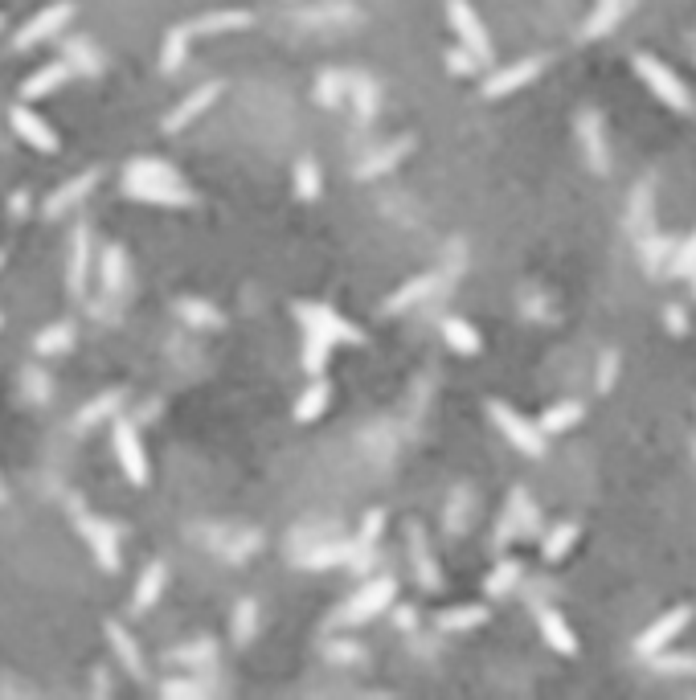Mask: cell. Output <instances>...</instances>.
Returning <instances> with one entry per match:
<instances>
[{
    "label": "cell",
    "mask_w": 696,
    "mask_h": 700,
    "mask_svg": "<svg viewBox=\"0 0 696 700\" xmlns=\"http://www.w3.org/2000/svg\"><path fill=\"white\" fill-rule=\"evenodd\" d=\"M688 623H692V606H676V610H668V615H660L651 627H643V635H635V655L651 660V655L668 651V647L684 635Z\"/></svg>",
    "instance_id": "cell-8"
},
{
    "label": "cell",
    "mask_w": 696,
    "mask_h": 700,
    "mask_svg": "<svg viewBox=\"0 0 696 700\" xmlns=\"http://www.w3.org/2000/svg\"><path fill=\"white\" fill-rule=\"evenodd\" d=\"M398 602V582L394 578H369L353 598H348L340 610H336V623L344 627H357L365 619H377L385 606H394Z\"/></svg>",
    "instance_id": "cell-4"
},
{
    "label": "cell",
    "mask_w": 696,
    "mask_h": 700,
    "mask_svg": "<svg viewBox=\"0 0 696 700\" xmlns=\"http://www.w3.org/2000/svg\"><path fill=\"white\" fill-rule=\"evenodd\" d=\"M398 623H402V627H414V610H410V606L398 610Z\"/></svg>",
    "instance_id": "cell-57"
},
{
    "label": "cell",
    "mask_w": 696,
    "mask_h": 700,
    "mask_svg": "<svg viewBox=\"0 0 696 700\" xmlns=\"http://www.w3.org/2000/svg\"><path fill=\"white\" fill-rule=\"evenodd\" d=\"M70 78V62H50V66H41L33 70L25 82H21V99H41V95H50L58 91V86Z\"/></svg>",
    "instance_id": "cell-29"
},
{
    "label": "cell",
    "mask_w": 696,
    "mask_h": 700,
    "mask_svg": "<svg viewBox=\"0 0 696 700\" xmlns=\"http://www.w3.org/2000/svg\"><path fill=\"white\" fill-rule=\"evenodd\" d=\"M66 62L78 66L82 74H99L103 70V58L91 50V41H82V37L78 41H66Z\"/></svg>",
    "instance_id": "cell-49"
},
{
    "label": "cell",
    "mask_w": 696,
    "mask_h": 700,
    "mask_svg": "<svg viewBox=\"0 0 696 700\" xmlns=\"http://www.w3.org/2000/svg\"><path fill=\"white\" fill-rule=\"evenodd\" d=\"M520 578H525V565L512 561V557H504V561H496V570L488 574L484 594H488V598H504L508 590H516V586H520Z\"/></svg>",
    "instance_id": "cell-41"
},
{
    "label": "cell",
    "mask_w": 696,
    "mask_h": 700,
    "mask_svg": "<svg viewBox=\"0 0 696 700\" xmlns=\"http://www.w3.org/2000/svg\"><path fill=\"white\" fill-rule=\"evenodd\" d=\"M348 99H353V107H357L361 119H373V115H377V103H381V86H377L369 74H353Z\"/></svg>",
    "instance_id": "cell-43"
},
{
    "label": "cell",
    "mask_w": 696,
    "mask_h": 700,
    "mask_svg": "<svg viewBox=\"0 0 696 700\" xmlns=\"http://www.w3.org/2000/svg\"><path fill=\"white\" fill-rule=\"evenodd\" d=\"M578 136H582V148H586V160H590V168L598 172V177H606V172H611V148H606L602 115H594V111L578 115Z\"/></svg>",
    "instance_id": "cell-15"
},
{
    "label": "cell",
    "mask_w": 696,
    "mask_h": 700,
    "mask_svg": "<svg viewBox=\"0 0 696 700\" xmlns=\"http://www.w3.org/2000/svg\"><path fill=\"white\" fill-rule=\"evenodd\" d=\"M74 344V324H54V328H46V332H41L37 336V353L41 357H54V353H66V348Z\"/></svg>",
    "instance_id": "cell-47"
},
{
    "label": "cell",
    "mask_w": 696,
    "mask_h": 700,
    "mask_svg": "<svg viewBox=\"0 0 696 700\" xmlns=\"http://www.w3.org/2000/svg\"><path fill=\"white\" fill-rule=\"evenodd\" d=\"M541 70H545V58H516V62H508V66L492 70V74L484 78L480 91H484L488 99L516 95V91H525L529 82H537V78H541Z\"/></svg>",
    "instance_id": "cell-9"
},
{
    "label": "cell",
    "mask_w": 696,
    "mask_h": 700,
    "mask_svg": "<svg viewBox=\"0 0 696 700\" xmlns=\"http://www.w3.org/2000/svg\"><path fill=\"white\" fill-rule=\"evenodd\" d=\"M74 17V5H66V0H58V5H50V9H41L37 17H29L21 29H17V37H13V46L17 50H29V46H37V41H46V37H54L66 21Z\"/></svg>",
    "instance_id": "cell-13"
},
{
    "label": "cell",
    "mask_w": 696,
    "mask_h": 700,
    "mask_svg": "<svg viewBox=\"0 0 696 700\" xmlns=\"http://www.w3.org/2000/svg\"><path fill=\"white\" fill-rule=\"evenodd\" d=\"M111 439H115V459H119V471L127 475V484L144 488V484H148V455H144V443H140L136 422H132V418H115Z\"/></svg>",
    "instance_id": "cell-6"
},
{
    "label": "cell",
    "mask_w": 696,
    "mask_h": 700,
    "mask_svg": "<svg viewBox=\"0 0 696 700\" xmlns=\"http://www.w3.org/2000/svg\"><path fill=\"white\" fill-rule=\"evenodd\" d=\"M410 557H414V565H418V582H422L426 590H439V586H443L439 561H434V553L426 549V537H422V529H418V524L410 529Z\"/></svg>",
    "instance_id": "cell-32"
},
{
    "label": "cell",
    "mask_w": 696,
    "mask_h": 700,
    "mask_svg": "<svg viewBox=\"0 0 696 700\" xmlns=\"http://www.w3.org/2000/svg\"><path fill=\"white\" fill-rule=\"evenodd\" d=\"M78 533L86 537V545H91V553L99 557V565L107 574H119L123 565V553H119V529L99 516H78Z\"/></svg>",
    "instance_id": "cell-10"
},
{
    "label": "cell",
    "mask_w": 696,
    "mask_h": 700,
    "mask_svg": "<svg viewBox=\"0 0 696 700\" xmlns=\"http://www.w3.org/2000/svg\"><path fill=\"white\" fill-rule=\"evenodd\" d=\"M217 95H222V82H205V86H197L193 95H185L177 107H172V111L164 115V131H185L193 119H201V115L217 103Z\"/></svg>",
    "instance_id": "cell-14"
},
{
    "label": "cell",
    "mask_w": 696,
    "mask_h": 700,
    "mask_svg": "<svg viewBox=\"0 0 696 700\" xmlns=\"http://www.w3.org/2000/svg\"><path fill=\"white\" fill-rule=\"evenodd\" d=\"M107 643H111V651H115V660H119V668L127 672V676H136V680H144V655H140V643H136V635L127 631L123 623H115V619H107Z\"/></svg>",
    "instance_id": "cell-16"
},
{
    "label": "cell",
    "mask_w": 696,
    "mask_h": 700,
    "mask_svg": "<svg viewBox=\"0 0 696 700\" xmlns=\"http://www.w3.org/2000/svg\"><path fill=\"white\" fill-rule=\"evenodd\" d=\"M119 406H123V393H119V389H107V393H99V398H95L91 406H86V410L78 414V426H95V422L111 418Z\"/></svg>",
    "instance_id": "cell-46"
},
{
    "label": "cell",
    "mask_w": 696,
    "mask_h": 700,
    "mask_svg": "<svg viewBox=\"0 0 696 700\" xmlns=\"http://www.w3.org/2000/svg\"><path fill=\"white\" fill-rule=\"evenodd\" d=\"M348 86H353V74H344V70H324L316 78V103L336 111L344 99H348Z\"/></svg>",
    "instance_id": "cell-36"
},
{
    "label": "cell",
    "mask_w": 696,
    "mask_h": 700,
    "mask_svg": "<svg viewBox=\"0 0 696 700\" xmlns=\"http://www.w3.org/2000/svg\"><path fill=\"white\" fill-rule=\"evenodd\" d=\"M9 205H13V217H25V209H29V197H25V193H13V197H9Z\"/></svg>",
    "instance_id": "cell-56"
},
{
    "label": "cell",
    "mask_w": 696,
    "mask_h": 700,
    "mask_svg": "<svg viewBox=\"0 0 696 700\" xmlns=\"http://www.w3.org/2000/svg\"><path fill=\"white\" fill-rule=\"evenodd\" d=\"M21 385L29 389L33 402H46L50 398V381H46V373H41V369H21Z\"/></svg>",
    "instance_id": "cell-53"
},
{
    "label": "cell",
    "mask_w": 696,
    "mask_h": 700,
    "mask_svg": "<svg viewBox=\"0 0 696 700\" xmlns=\"http://www.w3.org/2000/svg\"><path fill=\"white\" fill-rule=\"evenodd\" d=\"M164 586H168V565L164 561H148V570L140 574V586H136V598H132L136 615H148V610L160 602Z\"/></svg>",
    "instance_id": "cell-23"
},
{
    "label": "cell",
    "mask_w": 696,
    "mask_h": 700,
    "mask_svg": "<svg viewBox=\"0 0 696 700\" xmlns=\"http://www.w3.org/2000/svg\"><path fill=\"white\" fill-rule=\"evenodd\" d=\"M328 361H332V340H324L320 332H303V340H299V365H303V373L320 377L328 369Z\"/></svg>",
    "instance_id": "cell-31"
},
{
    "label": "cell",
    "mask_w": 696,
    "mask_h": 700,
    "mask_svg": "<svg viewBox=\"0 0 696 700\" xmlns=\"http://www.w3.org/2000/svg\"><path fill=\"white\" fill-rule=\"evenodd\" d=\"M127 181H181V172L172 168L168 160H156V156H136L123 172Z\"/></svg>",
    "instance_id": "cell-42"
},
{
    "label": "cell",
    "mask_w": 696,
    "mask_h": 700,
    "mask_svg": "<svg viewBox=\"0 0 696 700\" xmlns=\"http://www.w3.org/2000/svg\"><path fill=\"white\" fill-rule=\"evenodd\" d=\"M291 185H295V197L299 201H320V193H324V177H320V164L312 160V156H299L295 160V168H291Z\"/></svg>",
    "instance_id": "cell-34"
},
{
    "label": "cell",
    "mask_w": 696,
    "mask_h": 700,
    "mask_svg": "<svg viewBox=\"0 0 696 700\" xmlns=\"http://www.w3.org/2000/svg\"><path fill=\"white\" fill-rule=\"evenodd\" d=\"M177 316H181L185 324H193V328H222V324H226V316L217 312L209 299H193V295H185V299L177 303Z\"/></svg>",
    "instance_id": "cell-40"
},
{
    "label": "cell",
    "mask_w": 696,
    "mask_h": 700,
    "mask_svg": "<svg viewBox=\"0 0 696 700\" xmlns=\"http://www.w3.org/2000/svg\"><path fill=\"white\" fill-rule=\"evenodd\" d=\"M672 254H676V242L672 238H660V234L639 238V258H643V267H647L651 279H660V267L664 271L672 267Z\"/></svg>",
    "instance_id": "cell-33"
},
{
    "label": "cell",
    "mask_w": 696,
    "mask_h": 700,
    "mask_svg": "<svg viewBox=\"0 0 696 700\" xmlns=\"http://www.w3.org/2000/svg\"><path fill=\"white\" fill-rule=\"evenodd\" d=\"M443 340H447L451 353H459V357H480L484 353V336L475 332V324H467L459 316H447L443 320Z\"/></svg>",
    "instance_id": "cell-25"
},
{
    "label": "cell",
    "mask_w": 696,
    "mask_h": 700,
    "mask_svg": "<svg viewBox=\"0 0 696 700\" xmlns=\"http://www.w3.org/2000/svg\"><path fill=\"white\" fill-rule=\"evenodd\" d=\"M484 623H488V606H475V602L451 606V610H443V615L434 619V627H439L443 635H467V631L484 627Z\"/></svg>",
    "instance_id": "cell-24"
},
{
    "label": "cell",
    "mask_w": 696,
    "mask_h": 700,
    "mask_svg": "<svg viewBox=\"0 0 696 700\" xmlns=\"http://www.w3.org/2000/svg\"><path fill=\"white\" fill-rule=\"evenodd\" d=\"M0 262H5V254H0Z\"/></svg>",
    "instance_id": "cell-59"
},
{
    "label": "cell",
    "mask_w": 696,
    "mask_h": 700,
    "mask_svg": "<svg viewBox=\"0 0 696 700\" xmlns=\"http://www.w3.org/2000/svg\"><path fill=\"white\" fill-rule=\"evenodd\" d=\"M123 193L136 201H148V205H168V209H185L197 201V193L181 181H127L123 177Z\"/></svg>",
    "instance_id": "cell-11"
},
{
    "label": "cell",
    "mask_w": 696,
    "mask_h": 700,
    "mask_svg": "<svg viewBox=\"0 0 696 700\" xmlns=\"http://www.w3.org/2000/svg\"><path fill=\"white\" fill-rule=\"evenodd\" d=\"M525 508H529V492L525 488H512L508 492V504L500 512V524H496V549L512 545L516 537H525Z\"/></svg>",
    "instance_id": "cell-17"
},
{
    "label": "cell",
    "mask_w": 696,
    "mask_h": 700,
    "mask_svg": "<svg viewBox=\"0 0 696 700\" xmlns=\"http://www.w3.org/2000/svg\"><path fill=\"white\" fill-rule=\"evenodd\" d=\"M651 668L656 672H664V676H688V672H696V655H668V651H660V655H651Z\"/></svg>",
    "instance_id": "cell-50"
},
{
    "label": "cell",
    "mask_w": 696,
    "mask_h": 700,
    "mask_svg": "<svg viewBox=\"0 0 696 700\" xmlns=\"http://www.w3.org/2000/svg\"><path fill=\"white\" fill-rule=\"evenodd\" d=\"M488 418H492V426L504 434V439H508L520 455H529V459H541V455H545L549 434L541 430V422H533L529 414H520L512 402L488 398Z\"/></svg>",
    "instance_id": "cell-2"
},
{
    "label": "cell",
    "mask_w": 696,
    "mask_h": 700,
    "mask_svg": "<svg viewBox=\"0 0 696 700\" xmlns=\"http://www.w3.org/2000/svg\"><path fill=\"white\" fill-rule=\"evenodd\" d=\"M529 610H533V619H537V631H541L545 647H553L557 655H578L582 643H578L570 619H565L557 606H549V598H529Z\"/></svg>",
    "instance_id": "cell-7"
},
{
    "label": "cell",
    "mask_w": 696,
    "mask_h": 700,
    "mask_svg": "<svg viewBox=\"0 0 696 700\" xmlns=\"http://www.w3.org/2000/svg\"><path fill=\"white\" fill-rule=\"evenodd\" d=\"M410 148H414V140L410 136H402V140H394V144H385V148H377L373 156H365L353 172H357V181H373V177H381V172H389L394 164H402L406 156H410Z\"/></svg>",
    "instance_id": "cell-19"
},
{
    "label": "cell",
    "mask_w": 696,
    "mask_h": 700,
    "mask_svg": "<svg viewBox=\"0 0 696 700\" xmlns=\"http://www.w3.org/2000/svg\"><path fill=\"white\" fill-rule=\"evenodd\" d=\"M434 291H439V271H426V275H414L406 287H398L394 295H389L385 299V308L389 312H410L414 308V303H422L426 295H434Z\"/></svg>",
    "instance_id": "cell-26"
},
{
    "label": "cell",
    "mask_w": 696,
    "mask_h": 700,
    "mask_svg": "<svg viewBox=\"0 0 696 700\" xmlns=\"http://www.w3.org/2000/svg\"><path fill=\"white\" fill-rule=\"evenodd\" d=\"M381 533H385V512H381V508H369L365 520H361V529H357V545L369 553V549L381 541Z\"/></svg>",
    "instance_id": "cell-51"
},
{
    "label": "cell",
    "mask_w": 696,
    "mask_h": 700,
    "mask_svg": "<svg viewBox=\"0 0 696 700\" xmlns=\"http://www.w3.org/2000/svg\"><path fill=\"white\" fill-rule=\"evenodd\" d=\"M213 655H217V643L213 639H197V643H189L181 651H172V660H177V664H209Z\"/></svg>",
    "instance_id": "cell-52"
},
{
    "label": "cell",
    "mask_w": 696,
    "mask_h": 700,
    "mask_svg": "<svg viewBox=\"0 0 696 700\" xmlns=\"http://www.w3.org/2000/svg\"><path fill=\"white\" fill-rule=\"evenodd\" d=\"M668 279H696V230H692L688 238H680V242H676V254H672Z\"/></svg>",
    "instance_id": "cell-45"
},
{
    "label": "cell",
    "mask_w": 696,
    "mask_h": 700,
    "mask_svg": "<svg viewBox=\"0 0 696 700\" xmlns=\"http://www.w3.org/2000/svg\"><path fill=\"white\" fill-rule=\"evenodd\" d=\"M586 418V406L578 402V398H561V402H553V406H545L541 410V430L549 434V439H557V434H565V430H574L578 422Z\"/></svg>",
    "instance_id": "cell-21"
},
{
    "label": "cell",
    "mask_w": 696,
    "mask_h": 700,
    "mask_svg": "<svg viewBox=\"0 0 696 700\" xmlns=\"http://www.w3.org/2000/svg\"><path fill=\"white\" fill-rule=\"evenodd\" d=\"M578 533H582V529H578L574 520L553 524V529L541 537V557H545V561H561L565 553H570V549L578 545Z\"/></svg>",
    "instance_id": "cell-38"
},
{
    "label": "cell",
    "mask_w": 696,
    "mask_h": 700,
    "mask_svg": "<svg viewBox=\"0 0 696 700\" xmlns=\"http://www.w3.org/2000/svg\"><path fill=\"white\" fill-rule=\"evenodd\" d=\"M651 185L643 181L635 193H631V201H627V230L635 234V238H647L651 234Z\"/></svg>",
    "instance_id": "cell-39"
},
{
    "label": "cell",
    "mask_w": 696,
    "mask_h": 700,
    "mask_svg": "<svg viewBox=\"0 0 696 700\" xmlns=\"http://www.w3.org/2000/svg\"><path fill=\"white\" fill-rule=\"evenodd\" d=\"M86 271H91V226H74V246H70V291H86Z\"/></svg>",
    "instance_id": "cell-28"
},
{
    "label": "cell",
    "mask_w": 696,
    "mask_h": 700,
    "mask_svg": "<svg viewBox=\"0 0 696 700\" xmlns=\"http://www.w3.org/2000/svg\"><path fill=\"white\" fill-rule=\"evenodd\" d=\"M291 316L303 324V332H320L324 340H332V344H348V348H361L365 344V332L348 320V316H340L336 308H328V303H312V299H299L295 308H291Z\"/></svg>",
    "instance_id": "cell-3"
},
{
    "label": "cell",
    "mask_w": 696,
    "mask_h": 700,
    "mask_svg": "<svg viewBox=\"0 0 696 700\" xmlns=\"http://www.w3.org/2000/svg\"><path fill=\"white\" fill-rule=\"evenodd\" d=\"M230 631H234V643H238V647L254 643V635H258V602H254V598H242V602L234 606Z\"/></svg>",
    "instance_id": "cell-44"
},
{
    "label": "cell",
    "mask_w": 696,
    "mask_h": 700,
    "mask_svg": "<svg viewBox=\"0 0 696 700\" xmlns=\"http://www.w3.org/2000/svg\"><path fill=\"white\" fill-rule=\"evenodd\" d=\"M189 37H193L189 25H172V29L164 33V50H160V70H164V74H172V70L185 66V58H189Z\"/></svg>",
    "instance_id": "cell-35"
},
{
    "label": "cell",
    "mask_w": 696,
    "mask_h": 700,
    "mask_svg": "<svg viewBox=\"0 0 696 700\" xmlns=\"http://www.w3.org/2000/svg\"><path fill=\"white\" fill-rule=\"evenodd\" d=\"M631 5L635 0H598V5L590 9V17H586V25H582V37L590 41V37H606L611 33L627 13H631Z\"/></svg>",
    "instance_id": "cell-22"
},
{
    "label": "cell",
    "mask_w": 696,
    "mask_h": 700,
    "mask_svg": "<svg viewBox=\"0 0 696 700\" xmlns=\"http://www.w3.org/2000/svg\"><path fill=\"white\" fill-rule=\"evenodd\" d=\"M631 66H635V78H639L664 107H672L676 115H692V111H696V99H692V91H688V82H684L664 58H656V54H635Z\"/></svg>",
    "instance_id": "cell-1"
},
{
    "label": "cell",
    "mask_w": 696,
    "mask_h": 700,
    "mask_svg": "<svg viewBox=\"0 0 696 700\" xmlns=\"http://www.w3.org/2000/svg\"><path fill=\"white\" fill-rule=\"evenodd\" d=\"M9 123H13V131L29 144V148H37V152H46V156H54L58 148H62V140H58V131L41 119V115H33L25 103H17L13 111H9Z\"/></svg>",
    "instance_id": "cell-12"
},
{
    "label": "cell",
    "mask_w": 696,
    "mask_h": 700,
    "mask_svg": "<svg viewBox=\"0 0 696 700\" xmlns=\"http://www.w3.org/2000/svg\"><path fill=\"white\" fill-rule=\"evenodd\" d=\"M246 25H254V17L246 9H213V13H201L197 21H189L193 33H234Z\"/></svg>",
    "instance_id": "cell-30"
},
{
    "label": "cell",
    "mask_w": 696,
    "mask_h": 700,
    "mask_svg": "<svg viewBox=\"0 0 696 700\" xmlns=\"http://www.w3.org/2000/svg\"><path fill=\"white\" fill-rule=\"evenodd\" d=\"M99 279H103V291H107V295H119V291L127 287V250H123V246H107V250H103Z\"/></svg>",
    "instance_id": "cell-37"
},
{
    "label": "cell",
    "mask_w": 696,
    "mask_h": 700,
    "mask_svg": "<svg viewBox=\"0 0 696 700\" xmlns=\"http://www.w3.org/2000/svg\"><path fill=\"white\" fill-rule=\"evenodd\" d=\"M447 21H451V29H455V37H459V46L471 50L484 66L496 58L492 37H488L480 13H475V5H467V0H447Z\"/></svg>",
    "instance_id": "cell-5"
},
{
    "label": "cell",
    "mask_w": 696,
    "mask_h": 700,
    "mask_svg": "<svg viewBox=\"0 0 696 700\" xmlns=\"http://www.w3.org/2000/svg\"><path fill=\"white\" fill-rule=\"evenodd\" d=\"M0 504H5V484H0Z\"/></svg>",
    "instance_id": "cell-58"
},
{
    "label": "cell",
    "mask_w": 696,
    "mask_h": 700,
    "mask_svg": "<svg viewBox=\"0 0 696 700\" xmlns=\"http://www.w3.org/2000/svg\"><path fill=\"white\" fill-rule=\"evenodd\" d=\"M99 177H103V172L99 168H86V172H78V177L74 181H66L62 189H54L50 197H46V213L50 217H58V213H66V209H74L86 193H91L95 185H99Z\"/></svg>",
    "instance_id": "cell-18"
},
{
    "label": "cell",
    "mask_w": 696,
    "mask_h": 700,
    "mask_svg": "<svg viewBox=\"0 0 696 700\" xmlns=\"http://www.w3.org/2000/svg\"><path fill=\"white\" fill-rule=\"evenodd\" d=\"M332 406V385L324 381V377H312V385L299 393L295 398V422H316V418H324V410Z\"/></svg>",
    "instance_id": "cell-27"
},
{
    "label": "cell",
    "mask_w": 696,
    "mask_h": 700,
    "mask_svg": "<svg viewBox=\"0 0 696 700\" xmlns=\"http://www.w3.org/2000/svg\"><path fill=\"white\" fill-rule=\"evenodd\" d=\"M619 365H623L619 348H606V353L598 357V369H594V389L598 393H611L619 385Z\"/></svg>",
    "instance_id": "cell-48"
},
{
    "label": "cell",
    "mask_w": 696,
    "mask_h": 700,
    "mask_svg": "<svg viewBox=\"0 0 696 700\" xmlns=\"http://www.w3.org/2000/svg\"><path fill=\"white\" fill-rule=\"evenodd\" d=\"M160 692H164V696H205L209 688L197 684V680H164Z\"/></svg>",
    "instance_id": "cell-54"
},
{
    "label": "cell",
    "mask_w": 696,
    "mask_h": 700,
    "mask_svg": "<svg viewBox=\"0 0 696 700\" xmlns=\"http://www.w3.org/2000/svg\"><path fill=\"white\" fill-rule=\"evenodd\" d=\"M664 324H668L672 336H684L688 332V316H684L680 303H668V308H664Z\"/></svg>",
    "instance_id": "cell-55"
},
{
    "label": "cell",
    "mask_w": 696,
    "mask_h": 700,
    "mask_svg": "<svg viewBox=\"0 0 696 700\" xmlns=\"http://www.w3.org/2000/svg\"><path fill=\"white\" fill-rule=\"evenodd\" d=\"M365 549L357 541H324L308 553H299V565H308V570H328V565H344V561H357Z\"/></svg>",
    "instance_id": "cell-20"
}]
</instances>
